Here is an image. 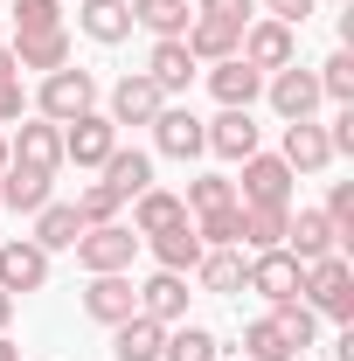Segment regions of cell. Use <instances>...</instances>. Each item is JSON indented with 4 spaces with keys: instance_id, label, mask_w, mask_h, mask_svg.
I'll return each instance as SVG.
<instances>
[{
    "instance_id": "cell-1",
    "label": "cell",
    "mask_w": 354,
    "mask_h": 361,
    "mask_svg": "<svg viewBox=\"0 0 354 361\" xmlns=\"http://www.w3.org/2000/svg\"><path fill=\"white\" fill-rule=\"evenodd\" d=\"M299 299L312 306V319H334V326H354V264L341 257V250L312 257V264H306V285H299Z\"/></svg>"
},
{
    "instance_id": "cell-2",
    "label": "cell",
    "mask_w": 354,
    "mask_h": 361,
    "mask_svg": "<svg viewBox=\"0 0 354 361\" xmlns=\"http://www.w3.org/2000/svg\"><path fill=\"white\" fill-rule=\"evenodd\" d=\"M84 111H97V77H90V70H77V63L49 70L42 90H35V118H49V126H70V118H84Z\"/></svg>"
},
{
    "instance_id": "cell-3",
    "label": "cell",
    "mask_w": 354,
    "mask_h": 361,
    "mask_svg": "<svg viewBox=\"0 0 354 361\" xmlns=\"http://www.w3.org/2000/svg\"><path fill=\"white\" fill-rule=\"evenodd\" d=\"M299 285H306V264H299L285 243H278V250H250V264H243V292H257L264 306H292Z\"/></svg>"
},
{
    "instance_id": "cell-4",
    "label": "cell",
    "mask_w": 354,
    "mask_h": 361,
    "mask_svg": "<svg viewBox=\"0 0 354 361\" xmlns=\"http://www.w3.org/2000/svg\"><path fill=\"white\" fill-rule=\"evenodd\" d=\"M236 167H243V180H236V202H243V209H292V180H299V174H292L278 153L257 146V153L236 160Z\"/></svg>"
},
{
    "instance_id": "cell-5",
    "label": "cell",
    "mask_w": 354,
    "mask_h": 361,
    "mask_svg": "<svg viewBox=\"0 0 354 361\" xmlns=\"http://www.w3.org/2000/svg\"><path fill=\"white\" fill-rule=\"evenodd\" d=\"M77 264L97 278V271H133V257H139V236H133V223H90L77 243Z\"/></svg>"
},
{
    "instance_id": "cell-6",
    "label": "cell",
    "mask_w": 354,
    "mask_h": 361,
    "mask_svg": "<svg viewBox=\"0 0 354 361\" xmlns=\"http://www.w3.org/2000/svg\"><path fill=\"white\" fill-rule=\"evenodd\" d=\"M236 56L257 70V77H271V70H285V63H299V28H285V21H271V14H257L250 28H243V42H236Z\"/></svg>"
},
{
    "instance_id": "cell-7",
    "label": "cell",
    "mask_w": 354,
    "mask_h": 361,
    "mask_svg": "<svg viewBox=\"0 0 354 361\" xmlns=\"http://www.w3.org/2000/svg\"><path fill=\"white\" fill-rule=\"evenodd\" d=\"M264 97H271V111L285 118V126H299V118H312L326 97H319V77H312L306 63H285V70H271L264 77Z\"/></svg>"
},
{
    "instance_id": "cell-8",
    "label": "cell",
    "mask_w": 354,
    "mask_h": 361,
    "mask_svg": "<svg viewBox=\"0 0 354 361\" xmlns=\"http://www.w3.org/2000/svg\"><path fill=\"white\" fill-rule=\"evenodd\" d=\"M49 285V250L35 236H14V243H0V292L21 306L28 292H42Z\"/></svg>"
},
{
    "instance_id": "cell-9",
    "label": "cell",
    "mask_w": 354,
    "mask_h": 361,
    "mask_svg": "<svg viewBox=\"0 0 354 361\" xmlns=\"http://www.w3.org/2000/svg\"><path fill=\"white\" fill-rule=\"evenodd\" d=\"M7 160H14V167H35V174H63V126H49V118H14Z\"/></svg>"
},
{
    "instance_id": "cell-10",
    "label": "cell",
    "mask_w": 354,
    "mask_h": 361,
    "mask_svg": "<svg viewBox=\"0 0 354 361\" xmlns=\"http://www.w3.org/2000/svg\"><path fill=\"white\" fill-rule=\"evenodd\" d=\"M111 146H118V126L104 118V111H84V118H70L63 126V167H104L111 160Z\"/></svg>"
},
{
    "instance_id": "cell-11",
    "label": "cell",
    "mask_w": 354,
    "mask_h": 361,
    "mask_svg": "<svg viewBox=\"0 0 354 361\" xmlns=\"http://www.w3.org/2000/svg\"><path fill=\"white\" fill-rule=\"evenodd\" d=\"M160 104H167L160 84H153L146 70H126V77L111 84V97H104V118H111V126H153V118H160Z\"/></svg>"
},
{
    "instance_id": "cell-12",
    "label": "cell",
    "mask_w": 354,
    "mask_h": 361,
    "mask_svg": "<svg viewBox=\"0 0 354 361\" xmlns=\"http://www.w3.org/2000/svg\"><path fill=\"white\" fill-rule=\"evenodd\" d=\"M84 313L97 319V326H118V319H133L139 313V285H133V271H97L84 285Z\"/></svg>"
},
{
    "instance_id": "cell-13",
    "label": "cell",
    "mask_w": 354,
    "mask_h": 361,
    "mask_svg": "<svg viewBox=\"0 0 354 361\" xmlns=\"http://www.w3.org/2000/svg\"><path fill=\"white\" fill-rule=\"evenodd\" d=\"M153 153H167V160H195V153H209L202 146V118L188 111V104H160V118H153Z\"/></svg>"
},
{
    "instance_id": "cell-14",
    "label": "cell",
    "mask_w": 354,
    "mask_h": 361,
    "mask_svg": "<svg viewBox=\"0 0 354 361\" xmlns=\"http://www.w3.org/2000/svg\"><path fill=\"white\" fill-rule=\"evenodd\" d=\"M285 250L312 264V257H326V250H341V229L326 223V209H292L285 216Z\"/></svg>"
},
{
    "instance_id": "cell-15",
    "label": "cell",
    "mask_w": 354,
    "mask_h": 361,
    "mask_svg": "<svg viewBox=\"0 0 354 361\" xmlns=\"http://www.w3.org/2000/svg\"><path fill=\"white\" fill-rule=\"evenodd\" d=\"M209 90H216L222 111H250V104L264 97V77H257L243 56H229V63H209Z\"/></svg>"
},
{
    "instance_id": "cell-16",
    "label": "cell",
    "mask_w": 354,
    "mask_h": 361,
    "mask_svg": "<svg viewBox=\"0 0 354 361\" xmlns=\"http://www.w3.org/2000/svg\"><path fill=\"white\" fill-rule=\"evenodd\" d=\"M278 160H285L292 174H326V167H334V146H326V126H312V118L285 126V146H278Z\"/></svg>"
},
{
    "instance_id": "cell-17",
    "label": "cell",
    "mask_w": 354,
    "mask_h": 361,
    "mask_svg": "<svg viewBox=\"0 0 354 361\" xmlns=\"http://www.w3.org/2000/svg\"><path fill=\"white\" fill-rule=\"evenodd\" d=\"M188 299H195V292H188L181 271H153V278L139 285V313L160 319V326H181V319H188Z\"/></svg>"
},
{
    "instance_id": "cell-18",
    "label": "cell",
    "mask_w": 354,
    "mask_h": 361,
    "mask_svg": "<svg viewBox=\"0 0 354 361\" xmlns=\"http://www.w3.org/2000/svg\"><path fill=\"white\" fill-rule=\"evenodd\" d=\"M202 146H209L216 160H250V153H257V118H250V111H216V118L202 126Z\"/></svg>"
},
{
    "instance_id": "cell-19",
    "label": "cell",
    "mask_w": 354,
    "mask_h": 361,
    "mask_svg": "<svg viewBox=\"0 0 354 361\" xmlns=\"http://www.w3.org/2000/svg\"><path fill=\"white\" fill-rule=\"evenodd\" d=\"M49 202H56V174H35V167H14V160H7V174H0V209L35 216Z\"/></svg>"
},
{
    "instance_id": "cell-20",
    "label": "cell",
    "mask_w": 354,
    "mask_h": 361,
    "mask_svg": "<svg viewBox=\"0 0 354 361\" xmlns=\"http://www.w3.org/2000/svg\"><path fill=\"white\" fill-rule=\"evenodd\" d=\"M77 28H84L97 49H118L133 35V7H126V0H77Z\"/></svg>"
},
{
    "instance_id": "cell-21",
    "label": "cell",
    "mask_w": 354,
    "mask_h": 361,
    "mask_svg": "<svg viewBox=\"0 0 354 361\" xmlns=\"http://www.w3.org/2000/svg\"><path fill=\"white\" fill-rule=\"evenodd\" d=\"M97 174H104V188H111L118 202H133V195L153 188V153H139V146H111V160H104Z\"/></svg>"
},
{
    "instance_id": "cell-22",
    "label": "cell",
    "mask_w": 354,
    "mask_h": 361,
    "mask_svg": "<svg viewBox=\"0 0 354 361\" xmlns=\"http://www.w3.org/2000/svg\"><path fill=\"white\" fill-rule=\"evenodd\" d=\"M160 348H167V326L146 319V313H133V319L111 326V361H160Z\"/></svg>"
},
{
    "instance_id": "cell-23",
    "label": "cell",
    "mask_w": 354,
    "mask_h": 361,
    "mask_svg": "<svg viewBox=\"0 0 354 361\" xmlns=\"http://www.w3.org/2000/svg\"><path fill=\"white\" fill-rule=\"evenodd\" d=\"M195 70H202V63L188 56V42H181V35H167V42H153V56H146V77L160 84V97H174V90H188V84H195Z\"/></svg>"
},
{
    "instance_id": "cell-24",
    "label": "cell",
    "mask_w": 354,
    "mask_h": 361,
    "mask_svg": "<svg viewBox=\"0 0 354 361\" xmlns=\"http://www.w3.org/2000/svg\"><path fill=\"white\" fill-rule=\"evenodd\" d=\"M181 42H188V56H195V63L209 70V63H229V56H236V42H243V28H229V21H209V14H195Z\"/></svg>"
},
{
    "instance_id": "cell-25",
    "label": "cell",
    "mask_w": 354,
    "mask_h": 361,
    "mask_svg": "<svg viewBox=\"0 0 354 361\" xmlns=\"http://www.w3.org/2000/svg\"><path fill=\"white\" fill-rule=\"evenodd\" d=\"M139 243L153 250L160 271H181V278L202 264V236H195V223H174V229H160V236H139Z\"/></svg>"
},
{
    "instance_id": "cell-26",
    "label": "cell",
    "mask_w": 354,
    "mask_h": 361,
    "mask_svg": "<svg viewBox=\"0 0 354 361\" xmlns=\"http://www.w3.org/2000/svg\"><path fill=\"white\" fill-rule=\"evenodd\" d=\"M188 223V209H181L174 188H146V195H133V236H160V229Z\"/></svg>"
},
{
    "instance_id": "cell-27",
    "label": "cell",
    "mask_w": 354,
    "mask_h": 361,
    "mask_svg": "<svg viewBox=\"0 0 354 361\" xmlns=\"http://www.w3.org/2000/svg\"><path fill=\"white\" fill-rule=\"evenodd\" d=\"M126 7H133V28H146L153 42L188 35V21H195V7H188V0H126Z\"/></svg>"
},
{
    "instance_id": "cell-28",
    "label": "cell",
    "mask_w": 354,
    "mask_h": 361,
    "mask_svg": "<svg viewBox=\"0 0 354 361\" xmlns=\"http://www.w3.org/2000/svg\"><path fill=\"white\" fill-rule=\"evenodd\" d=\"M84 236V216H77V202H49V209H35V243H42L49 257L56 250H70Z\"/></svg>"
},
{
    "instance_id": "cell-29",
    "label": "cell",
    "mask_w": 354,
    "mask_h": 361,
    "mask_svg": "<svg viewBox=\"0 0 354 361\" xmlns=\"http://www.w3.org/2000/svg\"><path fill=\"white\" fill-rule=\"evenodd\" d=\"M14 63H21V70H35V77L63 70V63H70V28H49V35H21V42H14Z\"/></svg>"
},
{
    "instance_id": "cell-30",
    "label": "cell",
    "mask_w": 354,
    "mask_h": 361,
    "mask_svg": "<svg viewBox=\"0 0 354 361\" xmlns=\"http://www.w3.org/2000/svg\"><path fill=\"white\" fill-rule=\"evenodd\" d=\"M195 236H202V250H243V202H229V209H209V216H188Z\"/></svg>"
},
{
    "instance_id": "cell-31",
    "label": "cell",
    "mask_w": 354,
    "mask_h": 361,
    "mask_svg": "<svg viewBox=\"0 0 354 361\" xmlns=\"http://www.w3.org/2000/svg\"><path fill=\"white\" fill-rule=\"evenodd\" d=\"M243 264H250L243 250H202L195 278H202V292H222L229 299V292H243Z\"/></svg>"
},
{
    "instance_id": "cell-32",
    "label": "cell",
    "mask_w": 354,
    "mask_h": 361,
    "mask_svg": "<svg viewBox=\"0 0 354 361\" xmlns=\"http://www.w3.org/2000/svg\"><path fill=\"white\" fill-rule=\"evenodd\" d=\"M222 341L209 334V326H195V319H181V326H167V348H160V361H216Z\"/></svg>"
},
{
    "instance_id": "cell-33",
    "label": "cell",
    "mask_w": 354,
    "mask_h": 361,
    "mask_svg": "<svg viewBox=\"0 0 354 361\" xmlns=\"http://www.w3.org/2000/svg\"><path fill=\"white\" fill-rule=\"evenodd\" d=\"M243 361H299V348H292V341H285V326H278V319H250V326H243Z\"/></svg>"
},
{
    "instance_id": "cell-34",
    "label": "cell",
    "mask_w": 354,
    "mask_h": 361,
    "mask_svg": "<svg viewBox=\"0 0 354 361\" xmlns=\"http://www.w3.org/2000/svg\"><path fill=\"white\" fill-rule=\"evenodd\" d=\"M229 202H236V180H229V174H195L188 195H181L188 216H209V209H229Z\"/></svg>"
},
{
    "instance_id": "cell-35",
    "label": "cell",
    "mask_w": 354,
    "mask_h": 361,
    "mask_svg": "<svg viewBox=\"0 0 354 361\" xmlns=\"http://www.w3.org/2000/svg\"><path fill=\"white\" fill-rule=\"evenodd\" d=\"M7 21H14V42L21 35H49V28H63V0H14Z\"/></svg>"
},
{
    "instance_id": "cell-36",
    "label": "cell",
    "mask_w": 354,
    "mask_h": 361,
    "mask_svg": "<svg viewBox=\"0 0 354 361\" xmlns=\"http://www.w3.org/2000/svg\"><path fill=\"white\" fill-rule=\"evenodd\" d=\"M292 209H243V250H278Z\"/></svg>"
},
{
    "instance_id": "cell-37",
    "label": "cell",
    "mask_w": 354,
    "mask_h": 361,
    "mask_svg": "<svg viewBox=\"0 0 354 361\" xmlns=\"http://www.w3.org/2000/svg\"><path fill=\"white\" fill-rule=\"evenodd\" d=\"M312 77H319V97H334V104H354V56H348V49H334V56H326Z\"/></svg>"
},
{
    "instance_id": "cell-38",
    "label": "cell",
    "mask_w": 354,
    "mask_h": 361,
    "mask_svg": "<svg viewBox=\"0 0 354 361\" xmlns=\"http://www.w3.org/2000/svg\"><path fill=\"white\" fill-rule=\"evenodd\" d=\"M271 319L285 326V341H292L299 355H306L312 341H319V319H312V306H306V299H292V306H271Z\"/></svg>"
},
{
    "instance_id": "cell-39",
    "label": "cell",
    "mask_w": 354,
    "mask_h": 361,
    "mask_svg": "<svg viewBox=\"0 0 354 361\" xmlns=\"http://www.w3.org/2000/svg\"><path fill=\"white\" fill-rule=\"evenodd\" d=\"M28 111V90H21V63H14V49H0V126H14Z\"/></svg>"
},
{
    "instance_id": "cell-40",
    "label": "cell",
    "mask_w": 354,
    "mask_h": 361,
    "mask_svg": "<svg viewBox=\"0 0 354 361\" xmlns=\"http://www.w3.org/2000/svg\"><path fill=\"white\" fill-rule=\"evenodd\" d=\"M118 209H126V202H118L104 180H90L84 195H77V216H84V229H90V223H118Z\"/></svg>"
},
{
    "instance_id": "cell-41",
    "label": "cell",
    "mask_w": 354,
    "mask_h": 361,
    "mask_svg": "<svg viewBox=\"0 0 354 361\" xmlns=\"http://www.w3.org/2000/svg\"><path fill=\"white\" fill-rule=\"evenodd\" d=\"M326 223L341 229V243L354 236V180H334L326 188Z\"/></svg>"
},
{
    "instance_id": "cell-42",
    "label": "cell",
    "mask_w": 354,
    "mask_h": 361,
    "mask_svg": "<svg viewBox=\"0 0 354 361\" xmlns=\"http://www.w3.org/2000/svg\"><path fill=\"white\" fill-rule=\"evenodd\" d=\"M195 14L229 21V28H250V21H257V0H195Z\"/></svg>"
},
{
    "instance_id": "cell-43",
    "label": "cell",
    "mask_w": 354,
    "mask_h": 361,
    "mask_svg": "<svg viewBox=\"0 0 354 361\" xmlns=\"http://www.w3.org/2000/svg\"><path fill=\"white\" fill-rule=\"evenodd\" d=\"M257 7H264L271 21H285V28H306V14L319 7V0H257Z\"/></svg>"
},
{
    "instance_id": "cell-44",
    "label": "cell",
    "mask_w": 354,
    "mask_h": 361,
    "mask_svg": "<svg viewBox=\"0 0 354 361\" xmlns=\"http://www.w3.org/2000/svg\"><path fill=\"white\" fill-rule=\"evenodd\" d=\"M7 319H14V299H7V292H0V334H7Z\"/></svg>"
},
{
    "instance_id": "cell-45",
    "label": "cell",
    "mask_w": 354,
    "mask_h": 361,
    "mask_svg": "<svg viewBox=\"0 0 354 361\" xmlns=\"http://www.w3.org/2000/svg\"><path fill=\"white\" fill-rule=\"evenodd\" d=\"M0 361H21V348H14V341H7V334H0Z\"/></svg>"
},
{
    "instance_id": "cell-46",
    "label": "cell",
    "mask_w": 354,
    "mask_h": 361,
    "mask_svg": "<svg viewBox=\"0 0 354 361\" xmlns=\"http://www.w3.org/2000/svg\"><path fill=\"white\" fill-rule=\"evenodd\" d=\"M0 174H7V126H0Z\"/></svg>"
},
{
    "instance_id": "cell-47",
    "label": "cell",
    "mask_w": 354,
    "mask_h": 361,
    "mask_svg": "<svg viewBox=\"0 0 354 361\" xmlns=\"http://www.w3.org/2000/svg\"><path fill=\"white\" fill-rule=\"evenodd\" d=\"M0 21H7V0H0Z\"/></svg>"
}]
</instances>
